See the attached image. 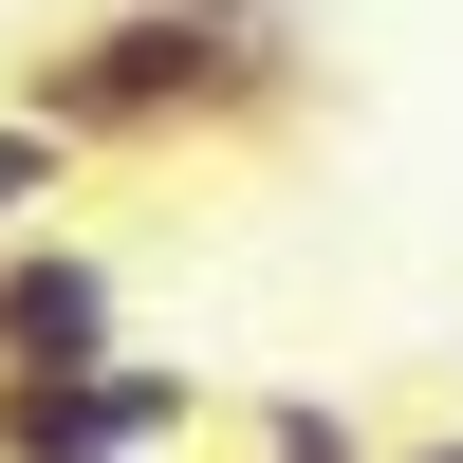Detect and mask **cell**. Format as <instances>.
I'll use <instances>...</instances> for the list:
<instances>
[{
	"mask_svg": "<svg viewBox=\"0 0 463 463\" xmlns=\"http://www.w3.org/2000/svg\"><path fill=\"white\" fill-rule=\"evenodd\" d=\"M297 19L279 0H93V19L19 37V111L93 167V148H241L297 111Z\"/></svg>",
	"mask_w": 463,
	"mask_h": 463,
	"instance_id": "6da1fadb",
	"label": "cell"
},
{
	"mask_svg": "<svg viewBox=\"0 0 463 463\" xmlns=\"http://www.w3.org/2000/svg\"><path fill=\"white\" fill-rule=\"evenodd\" d=\"M111 353H130V279H111V241H74V222L0 241V371H19V390H93Z\"/></svg>",
	"mask_w": 463,
	"mask_h": 463,
	"instance_id": "7a4b0ae2",
	"label": "cell"
},
{
	"mask_svg": "<svg viewBox=\"0 0 463 463\" xmlns=\"http://www.w3.org/2000/svg\"><path fill=\"white\" fill-rule=\"evenodd\" d=\"M241 463H390V445H371V408H334V390H260Z\"/></svg>",
	"mask_w": 463,
	"mask_h": 463,
	"instance_id": "3957f363",
	"label": "cell"
},
{
	"mask_svg": "<svg viewBox=\"0 0 463 463\" xmlns=\"http://www.w3.org/2000/svg\"><path fill=\"white\" fill-rule=\"evenodd\" d=\"M56 204H74V148L37 130V111H0V241H37Z\"/></svg>",
	"mask_w": 463,
	"mask_h": 463,
	"instance_id": "277c9868",
	"label": "cell"
},
{
	"mask_svg": "<svg viewBox=\"0 0 463 463\" xmlns=\"http://www.w3.org/2000/svg\"><path fill=\"white\" fill-rule=\"evenodd\" d=\"M390 463H463V427H427V445H390Z\"/></svg>",
	"mask_w": 463,
	"mask_h": 463,
	"instance_id": "5b68a950",
	"label": "cell"
}]
</instances>
